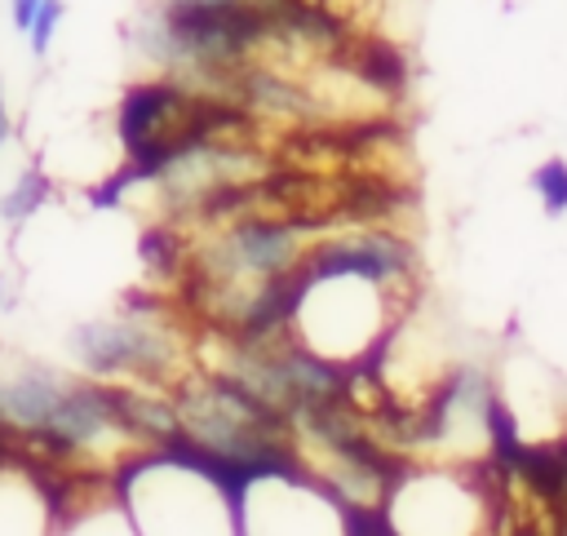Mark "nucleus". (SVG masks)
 I'll return each instance as SVG.
<instances>
[{"mask_svg": "<svg viewBox=\"0 0 567 536\" xmlns=\"http://www.w3.org/2000/svg\"><path fill=\"white\" fill-rule=\"evenodd\" d=\"M62 13H66V4H62V0H44V4H40V13H35L31 31H27V44H31V53H35V58H44V53H49V44H53V35H58Z\"/></svg>", "mask_w": 567, "mask_h": 536, "instance_id": "9d476101", "label": "nucleus"}, {"mask_svg": "<svg viewBox=\"0 0 567 536\" xmlns=\"http://www.w3.org/2000/svg\"><path fill=\"white\" fill-rule=\"evenodd\" d=\"M9 133H13V124H9V106H4V89H0V146L9 142Z\"/></svg>", "mask_w": 567, "mask_h": 536, "instance_id": "f8f14e48", "label": "nucleus"}, {"mask_svg": "<svg viewBox=\"0 0 567 536\" xmlns=\"http://www.w3.org/2000/svg\"><path fill=\"white\" fill-rule=\"evenodd\" d=\"M120 505L137 536H239L235 492L182 452H146L120 470Z\"/></svg>", "mask_w": 567, "mask_h": 536, "instance_id": "f03ea898", "label": "nucleus"}, {"mask_svg": "<svg viewBox=\"0 0 567 536\" xmlns=\"http://www.w3.org/2000/svg\"><path fill=\"white\" fill-rule=\"evenodd\" d=\"M49 190H53V177L40 168V164H27L13 182H9V190L0 195V221L4 226H27L44 204H49Z\"/></svg>", "mask_w": 567, "mask_h": 536, "instance_id": "6e6552de", "label": "nucleus"}, {"mask_svg": "<svg viewBox=\"0 0 567 536\" xmlns=\"http://www.w3.org/2000/svg\"><path fill=\"white\" fill-rule=\"evenodd\" d=\"M40 4L44 0H9V22H13V31H31V22H35V13H40Z\"/></svg>", "mask_w": 567, "mask_h": 536, "instance_id": "9b49d317", "label": "nucleus"}, {"mask_svg": "<svg viewBox=\"0 0 567 536\" xmlns=\"http://www.w3.org/2000/svg\"><path fill=\"white\" fill-rule=\"evenodd\" d=\"M381 514L399 536H483L487 532L474 461H465L461 470L412 461L390 487Z\"/></svg>", "mask_w": 567, "mask_h": 536, "instance_id": "20e7f679", "label": "nucleus"}, {"mask_svg": "<svg viewBox=\"0 0 567 536\" xmlns=\"http://www.w3.org/2000/svg\"><path fill=\"white\" fill-rule=\"evenodd\" d=\"M0 536H53L49 483L22 461H0Z\"/></svg>", "mask_w": 567, "mask_h": 536, "instance_id": "0eeeda50", "label": "nucleus"}, {"mask_svg": "<svg viewBox=\"0 0 567 536\" xmlns=\"http://www.w3.org/2000/svg\"><path fill=\"white\" fill-rule=\"evenodd\" d=\"M532 182H536V190H540V199H545L549 213H563V208H567V164H563V159L540 164Z\"/></svg>", "mask_w": 567, "mask_h": 536, "instance_id": "1a4fd4ad", "label": "nucleus"}, {"mask_svg": "<svg viewBox=\"0 0 567 536\" xmlns=\"http://www.w3.org/2000/svg\"><path fill=\"white\" fill-rule=\"evenodd\" d=\"M235 505L239 536H350V505L310 470L252 478Z\"/></svg>", "mask_w": 567, "mask_h": 536, "instance_id": "39448f33", "label": "nucleus"}, {"mask_svg": "<svg viewBox=\"0 0 567 536\" xmlns=\"http://www.w3.org/2000/svg\"><path fill=\"white\" fill-rule=\"evenodd\" d=\"M53 496V536H137L120 505V474L44 478Z\"/></svg>", "mask_w": 567, "mask_h": 536, "instance_id": "423d86ee", "label": "nucleus"}, {"mask_svg": "<svg viewBox=\"0 0 567 536\" xmlns=\"http://www.w3.org/2000/svg\"><path fill=\"white\" fill-rule=\"evenodd\" d=\"M221 111V93L190 89L182 80H142L124 89L115 111V137L124 146V168L111 177L102 199H115L124 186L155 182L168 164L213 142V124Z\"/></svg>", "mask_w": 567, "mask_h": 536, "instance_id": "f257e3e1", "label": "nucleus"}, {"mask_svg": "<svg viewBox=\"0 0 567 536\" xmlns=\"http://www.w3.org/2000/svg\"><path fill=\"white\" fill-rule=\"evenodd\" d=\"M66 354L93 381H124L151 390H173L195 368L168 315L159 310H120L84 319L66 332Z\"/></svg>", "mask_w": 567, "mask_h": 536, "instance_id": "7ed1b4c3", "label": "nucleus"}]
</instances>
